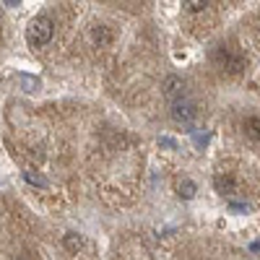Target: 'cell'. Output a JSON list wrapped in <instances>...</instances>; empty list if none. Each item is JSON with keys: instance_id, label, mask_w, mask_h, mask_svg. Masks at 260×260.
Returning <instances> with one entry per match:
<instances>
[{"instance_id": "cell-6", "label": "cell", "mask_w": 260, "mask_h": 260, "mask_svg": "<svg viewBox=\"0 0 260 260\" xmlns=\"http://www.w3.org/2000/svg\"><path fill=\"white\" fill-rule=\"evenodd\" d=\"M213 187H216V192H221V195H234L237 192V180L232 175H216L213 177Z\"/></svg>"}, {"instance_id": "cell-12", "label": "cell", "mask_w": 260, "mask_h": 260, "mask_svg": "<svg viewBox=\"0 0 260 260\" xmlns=\"http://www.w3.org/2000/svg\"><path fill=\"white\" fill-rule=\"evenodd\" d=\"M6 3H8V6H18V3H21V0H6Z\"/></svg>"}, {"instance_id": "cell-5", "label": "cell", "mask_w": 260, "mask_h": 260, "mask_svg": "<svg viewBox=\"0 0 260 260\" xmlns=\"http://www.w3.org/2000/svg\"><path fill=\"white\" fill-rule=\"evenodd\" d=\"M91 42H94L96 47H110L112 42H115V34H112V29H110V26L96 24V26L91 29Z\"/></svg>"}, {"instance_id": "cell-10", "label": "cell", "mask_w": 260, "mask_h": 260, "mask_svg": "<svg viewBox=\"0 0 260 260\" xmlns=\"http://www.w3.org/2000/svg\"><path fill=\"white\" fill-rule=\"evenodd\" d=\"M206 6H208V0H185L187 13H201V11H206Z\"/></svg>"}, {"instance_id": "cell-1", "label": "cell", "mask_w": 260, "mask_h": 260, "mask_svg": "<svg viewBox=\"0 0 260 260\" xmlns=\"http://www.w3.org/2000/svg\"><path fill=\"white\" fill-rule=\"evenodd\" d=\"M52 34H55V24H52L50 16H37L29 24V31H26V37H29V42L34 47L47 45V42L52 39Z\"/></svg>"}, {"instance_id": "cell-4", "label": "cell", "mask_w": 260, "mask_h": 260, "mask_svg": "<svg viewBox=\"0 0 260 260\" xmlns=\"http://www.w3.org/2000/svg\"><path fill=\"white\" fill-rule=\"evenodd\" d=\"M161 89H164V96L167 99H180L182 94H185V81L180 78V76H167L164 78V83H161Z\"/></svg>"}, {"instance_id": "cell-13", "label": "cell", "mask_w": 260, "mask_h": 260, "mask_svg": "<svg viewBox=\"0 0 260 260\" xmlns=\"http://www.w3.org/2000/svg\"><path fill=\"white\" fill-rule=\"evenodd\" d=\"M257 18H260V13H257Z\"/></svg>"}, {"instance_id": "cell-11", "label": "cell", "mask_w": 260, "mask_h": 260, "mask_svg": "<svg viewBox=\"0 0 260 260\" xmlns=\"http://www.w3.org/2000/svg\"><path fill=\"white\" fill-rule=\"evenodd\" d=\"M26 180H29L31 185H39V187H45V185H47V180H45V177H42V175H34V172H31V169L26 172Z\"/></svg>"}, {"instance_id": "cell-7", "label": "cell", "mask_w": 260, "mask_h": 260, "mask_svg": "<svg viewBox=\"0 0 260 260\" xmlns=\"http://www.w3.org/2000/svg\"><path fill=\"white\" fill-rule=\"evenodd\" d=\"M242 130H245V136H247L250 141H260V117H257V115H250V117H245V122H242Z\"/></svg>"}, {"instance_id": "cell-8", "label": "cell", "mask_w": 260, "mask_h": 260, "mask_svg": "<svg viewBox=\"0 0 260 260\" xmlns=\"http://www.w3.org/2000/svg\"><path fill=\"white\" fill-rule=\"evenodd\" d=\"M62 245H65V250H68V252H78L83 247V237L76 234V232H68V234L62 237Z\"/></svg>"}, {"instance_id": "cell-2", "label": "cell", "mask_w": 260, "mask_h": 260, "mask_svg": "<svg viewBox=\"0 0 260 260\" xmlns=\"http://www.w3.org/2000/svg\"><path fill=\"white\" fill-rule=\"evenodd\" d=\"M195 117H198V107H195V102L190 99H175L172 102V120L180 122V125H190Z\"/></svg>"}, {"instance_id": "cell-3", "label": "cell", "mask_w": 260, "mask_h": 260, "mask_svg": "<svg viewBox=\"0 0 260 260\" xmlns=\"http://www.w3.org/2000/svg\"><path fill=\"white\" fill-rule=\"evenodd\" d=\"M213 62L219 65V68L229 71V73H240V71L245 68V57L229 52L224 45H221V47H216V52H213Z\"/></svg>"}, {"instance_id": "cell-9", "label": "cell", "mask_w": 260, "mask_h": 260, "mask_svg": "<svg viewBox=\"0 0 260 260\" xmlns=\"http://www.w3.org/2000/svg\"><path fill=\"white\" fill-rule=\"evenodd\" d=\"M195 192H198V185H195L192 180H182V182L177 185V195H180L182 201H192Z\"/></svg>"}]
</instances>
